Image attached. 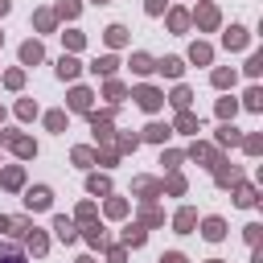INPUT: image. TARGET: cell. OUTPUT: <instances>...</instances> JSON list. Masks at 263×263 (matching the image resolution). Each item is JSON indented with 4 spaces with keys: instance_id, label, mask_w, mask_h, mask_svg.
<instances>
[{
    "instance_id": "cell-1",
    "label": "cell",
    "mask_w": 263,
    "mask_h": 263,
    "mask_svg": "<svg viewBox=\"0 0 263 263\" xmlns=\"http://www.w3.org/2000/svg\"><path fill=\"white\" fill-rule=\"evenodd\" d=\"M0 144H8V148H12L16 156H25V160L37 152V144H33L29 136H16V132H0Z\"/></svg>"
},
{
    "instance_id": "cell-2",
    "label": "cell",
    "mask_w": 263,
    "mask_h": 263,
    "mask_svg": "<svg viewBox=\"0 0 263 263\" xmlns=\"http://www.w3.org/2000/svg\"><path fill=\"white\" fill-rule=\"evenodd\" d=\"M132 99H136V103H140L144 111H156V107L164 103V95H160L156 86H136V90H132Z\"/></svg>"
},
{
    "instance_id": "cell-3",
    "label": "cell",
    "mask_w": 263,
    "mask_h": 263,
    "mask_svg": "<svg viewBox=\"0 0 263 263\" xmlns=\"http://www.w3.org/2000/svg\"><path fill=\"white\" fill-rule=\"evenodd\" d=\"M25 205H29V210H49V189H45V185H33V189L25 193Z\"/></svg>"
},
{
    "instance_id": "cell-4",
    "label": "cell",
    "mask_w": 263,
    "mask_h": 263,
    "mask_svg": "<svg viewBox=\"0 0 263 263\" xmlns=\"http://www.w3.org/2000/svg\"><path fill=\"white\" fill-rule=\"evenodd\" d=\"M218 21H222V16H218L214 4H201V8H197V29H218Z\"/></svg>"
},
{
    "instance_id": "cell-5",
    "label": "cell",
    "mask_w": 263,
    "mask_h": 263,
    "mask_svg": "<svg viewBox=\"0 0 263 263\" xmlns=\"http://www.w3.org/2000/svg\"><path fill=\"white\" fill-rule=\"evenodd\" d=\"M90 99H95V95H90L86 86H74V90H70V111H90Z\"/></svg>"
},
{
    "instance_id": "cell-6",
    "label": "cell",
    "mask_w": 263,
    "mask_h": 263,
    "mask_svg": "<svg viewBox=\"0 0 263 263\" xmlns=\"http://www.w3.org/2000/svg\"><path fill=\"white\" fill-rule=\"evenodd\" d=\"M214 177H218V185H238V181H242V173H238V168H226V160L214 164Z\"/></svg>"
},
{
    "instance_id": "cell-7",
    "label": "cell",
    "mask_w": 263,
    "mask_h": 263,
    "mask_svg": "<svg viewBox=\"0 0 263 263\" xmlns=\"http://www.w3.org/2000/svg\"><path fill=\"white\" fill-rule=\"evenodd\" d=\"M222 41H226V49H242L251 37H247V29H242V25H230V33H226Z\"/></svg>"
},
{
    "instance_id": "cell-8",
    "label": "cell",
    "mask_w": 263,
    "mask_h": 263,
    "mask_svg": "<svg viewBox=\"0 0 263 263\" xmlns=\"http://www.w3.org/2000/svg\"><path fill=\"white\" fill-rule=\"evenodd\" d=\"M41 58H45V49H41L37 41H25V45H21V62H25V66H37Z\"/></svg>"
},
{
    "instance_id": "cell-9",
    "label": "cell",
    "mask_w": 263,
    "mask_h": 263,
    "mask_svg": "<svg viewBox=\"0 0 263 263\" xmlns=\"http://www.w3.org/2000/svg\"><path fill=\"white\" fill-rule=\"evenodd\" d=\"M156 70H160L164 78H181V70H185V62H181V58H160V62H156Z\"/></svg>"
},
{
    "instance_id": "cell-10",
    "label": "cell",
    "mask_w": 263,
    "mask_h": 263,
    "mask_svg": "<svg viewBox=\"0 0 263 263\" xmlns=\"http://www.w3.org/2000/svg\"><path fill=\"white\" fill-rule=\"evenodd\" d=\"M193 222H197V214L185 205V210H177V218H173V226H177V234H189L193 230Z\"/></svg>"
},
{
    "instance_id": "cell-11",
    "label": "cell",
    "mask_w": 263,
    "mask_h": 263,
    "mask_svg": "<svg viewBox=\"0 0 263 263\" xmlns=\"http://www.w3.org/2000/svg\"><path fill=\"white\" fill-rule=\"evenodd\" d=\"M90 127H95L99 140H111V115H99V111H95V115H90Z\"/></svg>"
},
{
    "instance_id": "cell-12",
    "label": "cell",
    "mask_w": 263,
    "mask_h": 263,
    "mask_svg": "<svg viewBox=\"0 0 263 263\" xmlns=\"http://www.w3.org/2000/svg\"><path fill=\"white\" fill-rule=\"evenodd\" d=\"M168 132H173L168 123H148V127H144V140H152V144H164V140H168Z\"/></svg>"
},
{
    "instance_id": "cell-13",
    "label": "cell",
    "mask_w": 263,
    "mask_h": 263,
    "mask_svg": "<svg viewBox=\"0 0 263 263\" xmlns=\"http://www.w3.org/2000/svg\"><path fill=\"white\" fill-rule=\"evenodd\" d=\"M201 234H205L210 242H218V238L226 234V222H222V218H205V226H201Z\"/></svg>"
},
{
    "instance_id": "cell-14",
    "label": "cell",
    "mask_w": 263,
    "mask_h": 263,
    "mask_svg": "<svg viewBox=\"0 0 263 263\" xmlns=\"http://www.w3.org/2000/svg\"><path fill=\"white\" fill-rule=\"evenodd\" d=\"M53 230H58V238H62V242H74V238H78V230H74V222H70V218H53Z\"/></svg>"
},
{
    "instance_id": "cell-15",
    "label": "cell",
    "mask_w": 263,
    "mask_h": 263,
    "mask_svg": "<svg viewBox=\"0 0 263 263\" xmlns=\"http://www.w3.org/2000/svg\"><path fill=\"white\" fill-rule=\"evenodd\" d=\"M189 58H193V62H197V66H205V62H210V58H214V49H210V45H205V41H193V45H189Z\"/></svg>"
},
{
    "instance_id": "cell-16",
    "label": "cell",
    "mask_w": 263,
    "mask_h": 263,
    "mask_svg": "<svg viewBox=\"0 0 263 263\" xmlns=\"http://www.w3.org/2000/svg\"><path fill=\"white\" fill-rule=\"evenodd\" d=\"M78 70H82V66H78L70 53H62V58H58V74H62V78H78Z\"/></svg>"
},
{
    "instance_id": "cell-17",
    "label": "cell",
    "mask_w": 263,
    "mask_h": 263,
    "mask_svg": "<svg viewBox=\"0 0 263 263\" xmlns=\"http://www.w3.org/2000/svg\"><path fill=\"white\" fill-rule=\"evenodd\" d=\"M193 160H205L210 168L218 164V148H210V144H193Z\"/></svg>"
},
{
    "instance_id": "cell-18",
    "label": "cell",
    "mask_w": 263,
    "mask_h": 263,
    "mask_svg": "<svg viewBox=\"0 0 263 263\" xmlns=\"http://www.w3.org/2000/svg\"><path fill=\"white\" fill-rule=\"evenodd\" d=\"M107 45H111V49L127 45V29H123V25H111V29H107Z\"/></svg>"
},
{
    "instance_id": "cell-19",
    "label": "cell",
    "mask_w": 263,
    "mask_h": 263,
    "mask_svg": "<svg viewBox=\"0 0 263 263\" xmlns=\"http://www.w3.org/2000/svg\"><path fill=\"white\" fill-rule=\"evenodd\" d=\"M115 66H119V62H115V53H103V58H99V62H95L90 70H95V74H107V78H111V74H115Z\"/></svg>"
},
{
    "instance_id": "cell-20",
    "label": "cell",
    "mask_w": 263,
    "mask_h": 263,
    "mask_svg": "<svg viewBox=\"0 0 263 263\" xmlns=\"http://www.w3.org/2000/svg\"><path fill=\"white\" fill-rule=\"evenodd\" d=\"M132 70H136V74H152V70H156V62H152L148 53H132Z\"/></svg>"
},
{
    "instance_id": "cell-21",
    "label": "cell",
    "mask_w": 263,
    "mask_h": 263,
    "mask_svg": "<svg viewBox=\"0 0 263 263\" xmlns=\"http://www.w3.org/2000/svg\"><path fill=\"white\" fill-rule=\"evenodd\" d=\"M0 185H8V189H21L25 185V173L12 164V168H4V177H0Z\"/></svg>"
},
{
    "instance_id": "cell-22",
    "label": "cell",
    "mask_w": 263,
    "mask_h": 263,
    "mask_svg": "<svg viewBox=\"0 0 263 263\" xmlns=\"http://www.w3.org/2000/svg\"><path fill=\"white\" fill-rule=\"evenodd\" d=\"M185 25H189V12L173 8V12H168V29H173V33H185Z\"/></svg>"
},
{
    "instance_id": "cell-23",
    "label": "cell",
    "mask_w": 263,
    "mask_h": 263,
    "mask_svg": "<svg viewBox=\"0 0 263 263\" xmlns=\"http://www.w3.org/2000/svg\"><path fill=\"white\" fill-rule=\"evenodd\" d=\"M189 99H193V95H189V86H177V90H173V99H168V103H173V107H177V111H189Z\"/></svg>"
},
{
    "instance_id": "cell-24",
    "label": "cell",
    "mask_w": 263,
    "mask_h": 263,
    "mask_svg": "<svg viewBox=\"0 0 263 263\" xmlns=\"http://www.w3.org/2000/svg\"><path fill=\"white\" fill-rule=\"evenodd\" d=\"M25 242H29V251H33V255H45V247H49V242H45V234H37V230H29V234H25Z\"/></svg>"
},
{
    "instance_id": "cell-25",
    "label": "cell",
    "mask_w": 263,
    "mask_h": 263,
    "mask_svg": "<svg viewBox=\"0 0 263 263\" xmlns=\"http://www.w3.org/2000/svg\"><path fill=\"white\" fill-rule=\"evenodd\" d=\"M242 103H247V107H251V111H263V90H259V86H251V90H247V99H242Z\"/></svg>"
},
{
    "instance_id": "cell-26",
    "label": "cell",
    "mask_w": 263,
    "mask_h": 263,
    "mask_svg": "<svg viewBox=\"0 0 263 263\" xmlns=\"http://www.w3.org/2000/svg\"><path fill=\"white\" fill-rule=\"evenodd\" d=\"M45 127H49V132H62V127H66V111H49V115H45Z\"/></svg>"
},
{
    "instance_id": "cell-27",
    "label": "cell",
    "mask_w": 263,
    "mask_h": 263,
    "mask_svg": "<svg viewBox=\"0 0 263 263\" xmlns=\"http://www.w3.org/2000/svg\"><path fill=\"white\" fill-rule=\"evenodd\" d=\"M86 189H90V193H111V181H107V177H99V173H95V177H90V181H86Z\"/></svg>"
},
{
    "instance_id": "cell-28",
    "label": "cell",
    "mask_w": 263,
    "mask_h": 263,
    "mask_svg": "<svg viewBox=\"0 0 263 263\" xmlns=\"http://www.w3.org/2000/svg\"><path fill=\"white\" fill-rule=\"evenodd\" d=\"M234 201H238V205H255V189L238 181V193H234Z\"/></svg>"
},
{
    "instance_id": "cell-29",
    "label": "cell",
    "mask_w": 263,
    "mask_h": 263,
    "mask_svg": "<svg viewBox=\"0 0 263 263\" xmlns=\"http://www.w3.org/2000/svg\"><path fill=\"white\" fill-rule=\"evenodd\" d=\"M53 16H66V21H74V16H78V0H62Z\"/></svg>"
},
{
    "instance_id": "cell-30",
    "label": "cell",
    "mask_w": 263,
    "mask_h": 263,
    "mask_svg": "<svg viewBox=\"0 0 263 263\" xmlns=\"http://www.w3.org/2000/svg\"><path fill=\"white\" fill-rule=\"evenodd\" d=\"M214 86H234V70H214Z\"/></svg>"
},
{
    "instance_id": "cell-31",
    "label": "cell",
    "mask_w": 263,
    "mask_h": 263,
    "mask_svg": "<svg viewBox=\"0 0 263 263\" xmlns=\"http://www.w3.org/2000/svg\"><path fill=\"white\" fill-rule=\"evenodd\" d=\"M123 95H127V90H123V82H115V78H111V82H107V99H111V103H123Z\"/></svg>"
},
{
    "instance_id": "cell-32",
    "label": "cell",
    "mask_w": 263,
    "mask_h": 263,
    "mask_svg": "<svg viewBox=\"0 0 263 263\" xmlns=\"http://www.w3.org/2000/svg\"><path fill=\"white\" fill-rule=\"evenodd\" d=\"M177 132H197V119H193L189 111H181V115H177Z\"/></svg>"
},
{
    "instance_id": "cell-33",
    "label": "cell",
    "mask_w": 263,
    "mask_h": 263,
    "mask_svg": "<svg viewBox=\"0 0 263 263\" xmlns=\"http://www.w3.org/2000/svg\"><path fill=\"white\" fill-rule=\"evenodd\" d=\"M218 144H242L238 127H222V132H218Z\"/></svg>"
},
{
    "instance_id": "cell-34",
    "label": "cell",
    "mask_w": 263,
    "mask_h": 263,
    "mask_svg": "<svg viewBox=\"0 0 263 263\" xmlns=\"http://www.w3.org/2000/svg\"><path fill=\"white\" fill-rule=\"evenodd\" d=\"M136 193H160V181H152V177H140V181H136Z\"/></svg>"
},
{
    "instance_id": "cell-35",
    "label": "cell",
    "mask_w": 263,
    "mask_h": 263,
    "mask_svg": "<svg viewBox=\"0 0 263 263\" xmlns=\"http://www.w3.org/2000/svg\"><path fill=\"white\" fill-rule=\"evenodd\" d=\"M160 189H168V193H185V177H181V173H173V177H168Z\"/></svg>"
},
{
    "instance_id": "cell-36",
    "label": "cell",
    "mask_w": 263,
    "mask_h": 263,
    "mask_svg": "<svg viewBox=\"0 0 263 263\" xmlns=\"http://www.w3.org/2000/svg\"><path fill=\"white\" fill-rule=\"evenodd\" d=\"M123 242H127V247H140V242H144V230H140V226H127V230H123Z\"/></svg>"
},
{
    "instance_id": "cell-37",
    "label": "cell",
    "mask_w": 263,
    "mask_h": 263,
    "mask_svg": "<svg viewBox=\"0 0 263 263\" xmlns=\"http://www.w3.org/2000/svg\"><path fill=\"white\" fill-rule=\"evenodd\" d=\"M53 21H58V16H53V12H45V8L37 12V29H41V33H49V29H53Z\"/></svg>"
},
{
    "instance_id": "cell-38",
    "label": "cell",
    "mask_w": 263,
    "mask_h": 263,
    "mask_svg": "<svg viewBox=\"0 0 263 263\" xmlns=\"http://www.w3.org/2000/svg\"><path fill=\"white\" fill-rule=\"evenodd\" d=\"M234 111H238V103H234V99H222V103H218V119H230Z\"/></svg>"
},
{
    "instance_id": "cell-39",
    "label": "cell",
    "mask_w": 263,
    "mask_h": 263,
    "mask_svg": "<svg viewBox=\"0 0 263 263\" xmlns=\"http://www.w3.org/2000/svg\"><path fill=\"white\" fill-rule=\"evenodd\" d=\"M16 115H21V119H33V115H37V103L21 99V103H16Z\"/></svg>"
},
{
    "instance_id": "cell-40",
    "label": "cell",
    "mask_w": 263,
    "mask_h": 263,
    "mask_svg": "<svg viewBox=\"0 0 263 263\" xmlns=\"http://www.w3.org/2000/svg\"><path fill=\"white\" fill-rule=\"evenodd\" d=\"M99 156L90 152V148H74V164H95Z\"/></svg>"
},
{
    "instance_id": "cell-41",
    "label": "cell",
    "mask_w": 263,
    "mask_h": 263,
    "mask_svg": "<svg viewBox=\"0 0 263 263\" xmlns=\"http://www.w3.org/2000/svg\"><path fill=\"white\" fill-rule=\"evenodd\" d=\"M107 214H111V218H123V214H127V201L111 197V201H107Z\"/></svg>"
},
{
    "instance_id": "cell-42",
    "label": "cell",
    "mask_w": 263,
    "mask_h": 263,
    "mask_svg": "<svg viewBox=\"0 0 263 263\" xmlns=\"http://www.w3.org/2000/svg\"><path fill=\"white\" fill-rule=\"evenodd\" d=\"M8 230H12L16 238H25V234H29V222H25V218H8Z\"/></svg>"
},
{
    "instance_id": "cell-43",
    "label": "cell",
    "mask_w": 263,
    "mask_h": 263,
    "mask_svg": "<svg viewBox=\"0 0 263 263\" xmlns=\"http://www.w3.org/2000/svg\"><path fill=\"white\" fill-rule=\"evenodd\" d=\"M247 74H251V78H259V74H263V53H255V58L247 62Z\"/></svg>"
},
{
    "instance_id": "cell-44",
    "label": "cell",
    "mask_w": 263,
    "mask_h": 263,
    "mask_svg": "<svg viewBox=\"0 0 263 263\" xmlns=\"http://www.w3.org/2000/svg\"><path fill=\"white\" fill-rule=\"evenodd\" d=\"M21 82H25V74H21V70H8V74H4V86H12V90H21Z\"/></svg>"
},
{
    "instance_id": "cell-45",
    "label": "cell",
    "mask_w": 263,
    "mask_h": 263,
    "mask_svg": "<svg viewBox=\"0 0 263 263\" xmlns=\"http://www.w3.org/2000/svg\"><path fill=\"white\" fill-rule=\"evenodd\" d=\"M86 242L90 247H103V226H86Z\"/></svg>"
},
{
    "instance_id": "cell-46",
    "label": "cell",
    "mask_w": 263,
    "mask_h": 263,
    "mask_svg": "<svg viewBox=\"0 0 263 263\" xmlns=\"http://www.w3.org/2000/svg\"><path fill=\"white\" fill-rule=\"evenodd\" d=\"M0 263H25V259L16 255V247H0Z\"/></svg>"
},
{
    "instance_id": "cell-47",
    "label": "cell",
    "mask_w": 263,
    "mask_h": 263,
    "mask_svg": "<svg viewBox=\"0 0 263 263\" xmlns=\"http://www.w3.org/2000/svg\"><path fill=\"white\" fill-rule=\"evenodd\" d=\"M136 144H140V140H136V136H119V144H115V148H119V152H132V148H136Z\"/></svg>"
},
{
    "instance_id": "cell-48",
    "label": "cell",
    "mask_w": 263,
    "mask_h": 263,
    "mask_svg": "<svg viewBox=\"0 0 263 263\" xmlns=\"http://www.w3.org/2000/svg\"><path fill=\"white\" fill-rule=\"evenodd\" d=\"M242 148H247V152H251V156H255V152H259V148H263V140H259V136H247V140H242Z\"/></svg>"
},
{
    "instance_id": "cell-49",
    "label": "cell",
    "mask_w": 263,
    "mask_h": 263,
    "mask_svg": "<svg viewBox=\"0 0 263 263\" xmlns=\"http://www.w3.org/2000/svg\"><path fill=\"white\" fill-rule=\"evenodd\" d=\"M90 218H95V205L82 201V205H78V222H90Z\"/></svg>"
},
{
    "instance_id": "cell-50",
    "label": "cell",
    "mask_w": 263,
    "mask_h": 263,
    "mask_svg": "<svg viewBox=\"0 0 263 263\" xmlns=\"http://www.w3.org/2000/svg\"><path fill=\"white\" fill-rule=\"evenodd\" d=\"M144 222H148V226H160L164 214H160V210H144Z\"/></svg>"
},
{
    "instance_id": "cell-51",
    "label": "cell",
    "mask_w": 263,
    "mask_h": 263,
    "mask_svg": "<svg viewBox=\"0 0 263 263\" xmlns=\"http://www.w3.org/2000/svg\"><path fill=\"white\" fill-rule=\"evenodd\" d=\"M144 8H148L152 16H160V12H164V0H144Z\"/></svg>"
},
{
    "instance_id": "cell-52",
    "label": "cell",
    "mask_w": 263,
    "mask_h": 263,
    "mask_svg": "<svg viewBox=\"0 0 263 263\" xmlns=\"http://www.w3.org/2000/svg\"><path fill=\"white\" fill-rule=\"evenodd\" d=\"M66 45L70 49H82V33H66Z\"/></svg>"
},
{
    "instance_id": "cell-53",
    "label": "cell",
    "mask_w": 263,
    "mask_h": 263,
    "mask_svg": "<svg viewBox=\"0 0 263 263\" xmlns=\"http://www.w3.org/2000/svg\"><path fill=\"white\" fill-rule=\"evenodd\" d=\"M160 263H185V255H177V251H168V255H164Z\"/></svg>"
},
{
    "instance_id": "cell-54",
    "label": "cell",
    "mask_w": 263,
    "mask_h": 263,
    "mask_svg": "<svg viewBox=\"0 0 263 263\" xmlns=\"http://www.w3.org/2000/svg\"><path fill=\"white\" fill-rule=\"evenodd\" d=\"M0 230H8V218H4V214H0Z\"/></svg>"
},
{
    "instance_id": "cell-55",
    "label": "cell",
    "mask_w": 263,
    "mask_h": 263,
    "mask_svg": "<svg viewBox=\"0 0 263 263\" xmlns=\"http://www.w3.org/2000/svg\"><path fill=\"white\" fill-rule=\"evenodd\" d=\"M4 12H8V0H0V16H4Z\"/></svg>"
},
{
    "instance_id": "cell-56",
    "label": "cell",
    "mask_w": 263,
    "mask_h": 263,
    "mask_svg": "<svg viewBox=\"0 0 263 263\" xmlns=\"http://www.w3.org/2000/svg\"><path fill=\"white\" fill-rule=\"evenodd\" d=\"M78 263H95V259H78Z\"/></svg>"
},
{
    "instance_id": "cell-57",
    "label": "cell",
    "mask_w": 263,
    "mask_h": 263,
    "mask_svg": "<svg viewBox=\"0 0 263 263\" xmlns=\"http://www.w3.org/2000/svg\"><path fill=\"white\" fill-rule=\"evenodd\" d=\"M95 4H107V0H95Z\"/></svg>"
},
{
    "instance_id": "cell-58",
    "label": "cell",
    "mask_w": 263,
    "mask_h": 263,
    "mask_svg": "<svg viewBox=\"0 0 263 263\" xmlns=\"http://www.w3.org/2000/svg\"><path fill=\"white\" fill-rule=\"evenodd\" d=\"M0 119H4V111H0Z\"/></svg>"
},
{
    "instance_id": "cell-59",
    "label": "cell",
    "mask_w": 263,
    "mask_h": 263,
    "mask_svg": "<svg viewBox=\"0 0 263 263\" xmlns=\"http://www.w3.org/2000/svg\"><path fill=\"white\" fill-rule=\"evenodd\" d=\"M0 41H4V37H0Z\"/></svg>"
},
{
    "instance_id": "cell-60",
    "label": "cell",
    "mask_w": 263,
    "mask_h": 263,
    "mask_svg": "<svg viewBox=\"0 0 263 263\" xmlns=\"http://www.w3.org/2000/svg\"><path fill=\"white\" fill-rule=\"evenodd\" d=\"M214 263H218V259H214Z\"/></svg>"
}]
</instances>
